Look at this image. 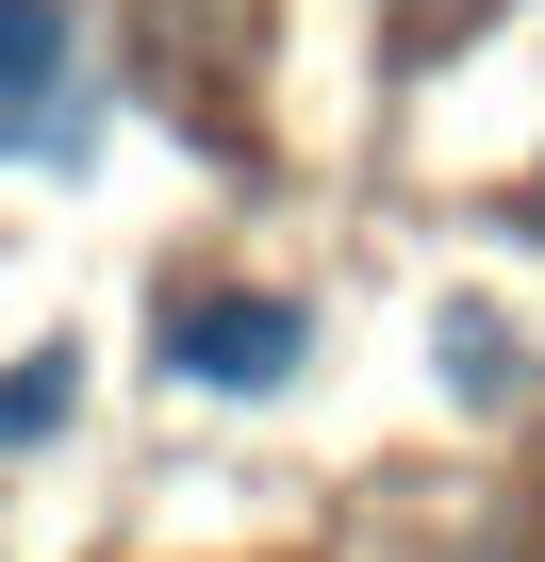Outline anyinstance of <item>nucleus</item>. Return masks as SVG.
<instances>
[{
    "mask_svg": "<svg viewBox=\"0 0 545 562\" xmlns=\"http://www.w3.org/2000/svg\"><path fill=\"white\" fill-rule=\"evenodd\" d=\"M0 166H83V83H67V0H0Z\"/></svg>",
    "mask_w": 545,
    "mask_h": 562,
    "instance_id": "2",
    "label": "nucleus"
},
{
    "mask_svg": "<svg viewBox=\"0 0 545 562\" xmlns=\"http://www.w3.org/2000/svg\"><path fill=\"white\" fill-rule=\"evenodd\" d=\"M298 364H315V315L264 299V281H198V299H166V381H198V397H264V381H298Z\"/></svg>",
    "mask_w": 545,
    "mask_h": 562,
    "instance_id": "1",
    "label": "nucleus"
},
{
    "mask_svg": "<svg viewBox=\"0 0 545 562\" xmlns=\"http://www.w3.org/2000/svg\"><path fill=\"white\" fill-rule=\"evenodd\" d=\"M430 348H446V381H463V397H512V381H529V364H512V331H496L479 299H463V315H446Z\"/></svg>",
    "mask_w": 545,
    "mask_h": 562,
    "instance_id": "4",
    "label": "nucleus"
},
{
    "mask_svg": "<svg viewBox=\"0 0 545 562\" xmlns=\"http://www.w3.org/2000/svg\"><path fill=\"white\" fill-rule=\"evenodd\" d=\"M83 414V348H34L18 381H0V447H34V430H67Z\"/></svg>",
    "mask_w": 545,
    "mask_h": 562,
    "instance_id": "3",
    "label": "nucleus"
}]
</instances>
